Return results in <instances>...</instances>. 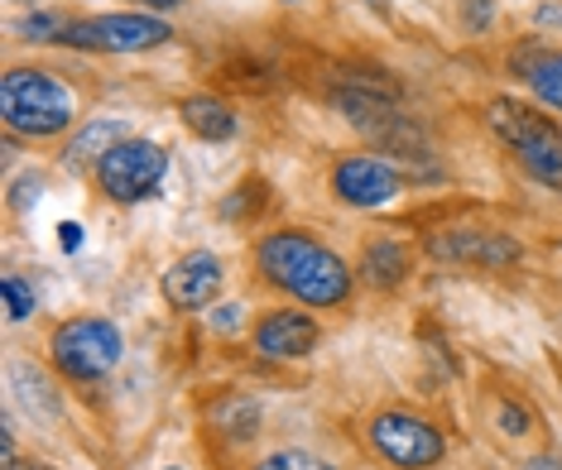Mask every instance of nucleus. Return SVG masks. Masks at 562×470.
<instances>
[{"label":"nucleus","mask_w":562,"mask_h":470,"mask_svg":"<svg viewBox=\"0 0 562 470\" xmlns=\"http://www.w3.org/2000/svg\"><path fill=\"white\" fill-rule=\"evenodd\" d=\"M260 270L270 284H279L293 298H303L308 308H337V302L351 294L347 264L303 231H279V236L265 240Z\"/></svg>","instance_id":"1"},{"label":"nucleus","mask_w":562,"mask_h":470,"mask_svg":"<svg viewBox=\"0 0 562 470\" xmlns=\"http://www.w3.org/2000/svg\"><path fill=\"white\" fill-rule=\"evenodd\" d=\"M0 121L15 135H58L72 121V92L48 72L15 68L0 82Z\"/></svg>","instance_id":"2"},{"label":"nucleus","mask_w":562,"mask_h":470,"mask_svg":"<svg viewBox=\"0 0 562 470\" xmlns=\"http://www.w3.org/2000/svg\"><path fill=\"white\" fill-rule=\"evenodd\" d=\"M491 125H495V135H501L505 145L524 159V169H529L533 177L562 183V135L539 116V111H529V106H519V101L501 96L491 106Z\"/></svg>","instance_id":"3"},{"label":"nucleus","mask_w":562,"mask_h":470,"mask_svg":"<svg viewBox=\"0 0 562 470\" xmlns=\"http://www.w3.org/2000/svg\"><path fill=\"white\" fill-rule=\"evenodd\" d=\"M54 360L68 379H101L121 360V332L101 317H78L54 332Z\"/></svg>","instance_id":"4"},{"label":"nucleus","mask_w":562,"mask_h":470,"mask_svg":"<svg viewBox=\"0 0 562 470\" xmlns=\"http://www.w3.org/2000/svg\"><path fill=\"white\" fill-rule=\"evenodd\" d=\"M164 169H169V159H164L159 145H149V139H121V145L97 163V177L116 202H139L159 187Z\"/></svg>","instance_id":"5"},{"label":"nucleus","mask_w":562,"mask_h":470,"mask_svg":"<svg viewBox=\"0 0 562 470\" xmlns=\"http://www.w3.org/2000/svg\"><path fill=\"white\" fill-rule=\"evenodd\" d=\"M169 24L155 15H92L68 24V39L72 48H97V54H139V48H155L169 39Z\"/></svg>","instance_id":"6"},{"label":"nucleus","mask_w":562,"mask_h":470,"mask_svg":"<svg viewBox=\"0 0 562 470\" xmlns=\"http://www.w3.org/2000/svg\"><path fill=\"white\" fill-rule=\"evenodd\" d=\"M370 442H375L394 466H408V470L442 461L438 427H428L424 417H408V413H380L375 423H370Z\"/></svg>","instance_id":"7"},{"label":"nucleus","mask_w":562,"mask_h":470,"mask_svg":"<svg viewBox=\"0 0 562 470\" xmlns=\"http://www.w3.org/2000/svg\"><path fill=\"white\" fill-rule=\"evenodd\" d=\"M331 187H337L341 202H351V207H385V202L400 197L404 177L394 173L385 159L356 154V159H341L337 163V173H331Z\"/></svg>","instance_id":"8"},{"label":"nucleus","mask_w":562,"mask_h":470,"mask_svg":"<svg viewBox=\"0 0 562 470\" xmlns=\"http://www.w3.org/2000/svg\"><path fill=\"white\" fill-rule=\"evenodd\" d=\"M164 294H169L173 308H202L222 294V264L212 255H188L178 260L169 274H164Z\"/></svg>","instance_id":"9"},{"label":"nucleus","mask_w":562,"mask_h":470,"mask_svg":"<svg viewBox=\"0 0 562 470\" xmlns=\"http://www.w3.org/2000/svg\"><path fill=\"white\" fill-rule=\"evenodd\" d=\"M313 341H317V326L308 312H274L255 332V346L265 355H274V360H293V355L313 351Z\"/></svg>","instance_id":"10"},{"label":"nucleus","mask_w":562,"mask_h":470,"mask_svg":"<svg viewBox=\"0 0 562 470\" xmlns=\"http://www.w3.org/2000/svg\"><path fill=\"white\" fill-rule=\"evenodd\" d=\"M432 255L442 260H467V264H515L519 260V245L505 236H476V231H452V236H438L432 240Z\"/></svg>","instance_id":"11"},{"label":"nucleus","mask_w":562,"mask_h":470,"mask_svg":"<svg viewBox=\"0 0 562 470\" xmlns=\"http://www.w3.org/2000/svg\"><path fill=\"white\" fill-rule=\"evenodd\" d=\"M337 106L347 111V121L356 125V130H370V135H380V130H400V116L385 106L380 96H370V92H337Z\"/></svg>","instance_id":"12"},{"label":"nucleus","mask_w":562,"mask_h":470,"mask_svg":"<svg viewBox=\"0 0 562 470\" xmlns=\"http://www.w3.org/2000/svg\"><path fill=\"white\" fill-rule=\"evenodd\" d=\"M121 139H125V121H92L82 135H72V145H68V154L63 159L68 163H92L97 159L101 163L111 149L121 145Z\"/></svg>","instance_id":"13"},{"label":"nucleus","mask_w":562,"mask_h":470,"mask_svg":"<svg viewBox=\"0 0 562 470\" xmlns=\"http://www.w3.org/2000/svg\"><path fill=\"white\" fill-rule=\"evenodd\" d=\"M183 121H188V130H198L202 139H232L236 135V116L216 96H188Z\"/></svg>","instance_id":"14"},{"label":"nucleus","mask_w":562,"mask_h":470,"mask_svg":"<svg viewBox=\"0 0 562 470\" xmlns=\"http://www.w3.org/2000/svg\"><path fill=\"white\" fill-rule=\"evenodd\" d=\"M408 274V255L400 245H394V240H380V245H370L366 250V278L370 284H400V278Z\"/></svg>","instance_id":"15"},{"label":"nucleus","mask_w":562,"mask_h":470,"mask_svg":"<svg viewBox=\"0 0 562 470\" xmlns=\"http://www.w3.org/2000/svg\"><path fill=\"white\" fill-rule=\"evenodd\" d=\"M533 82V92H539L548 106L562 111V54H533V68H524Z\"/></svg>","instance_id":"16"},{"label":"nucleus","mask_w":562,"mask_h":470,"mask_svg":"<svg viewBox=\"0 0 562 470\" xmlns=\"http://www.w3.org/2000/svg\"><path fill=\"white\" fill-rule=\"evenodd\" d=\"M0 294H5V312L15 317V322H20V317H30V312H34V288L24 284L20 274H5V278H0Z\"/></svg>","instance_id":"17"},{"label":"nucleus","mask_w":562,"mask_h":470,"mask_svg":"<svg viewBox=\"0 0 562 470\" xmlns=\"http://www.w3.org/2000/svg\"><path fill=\"white\" fill-rule=\"evenodd\" d=\"M216 417H222V423H232L236 417V437H250L255 432V423H260V409H255V403H246V399H232V403H222V409H216Z\"/></svg>","instance_id":"18"},{"label":"nucleus","mask_w":562,"mask_h":470,"mask_svg":"<svg viewBox=\"0 0 562 470\" xmlns=\"http://www.w3.org/2000/svg\"><path fill=\"white\" fill-rule=\"evenodd\" d=\"M260 470H323L313 461V456H303V451H274V456H265Z\"/></svg>","instance_id":"19"},{"label":"nucleus","mask_w":562,"mask_h":470,"mask_svg":"<svg viewBox=\"0 0 562 470\" xmlns=\"http://www.w3.org/2000/svg\"><path fill=\"white\" fill-rule=\"evenodd\" d=\"M20 34H30V39H48V34H68V24L54 20V15H30L20 24Z\"/></svg>","instance_id":"20"},{"label":"nucleus","mask_w":562,"mask_h":470,"mask_svg":"<svg viewBox=\"0 0 562 470\" xmlns=\"http://www.w3.org/2000/svg\"><path fill=\"white\" fill-rule=\"evenodd\" d=\"M58 240H63V250H68V255H72V250H82V226L63 221V226H58Z\"/></svg>","instance_id":"21"},{"label":"nucleus","mask_w":562,"mask_h":470,"mask_svg":"<svg viewBox=\"0 0 562 470\" xmlns=\"http://www.w3.org/2000/svg\"><path fill=\"white\" fill-rule=\"evenodd\" d=\"M501 417H505V432H515V437H519V432H524V427H529V417H524L519 409H509V403H505V409H501Z\"/></svg>","instance_id":"22"},{"label":"nucleus","mask_w":562,"mask_h":470,"mask_svg":"<svg viewBox=\"0 0 562 470\" xmlns=\"http://www.w3.org/2000/svg\"><path fill=\"white\" fill-rule=\"evenodd\" d=\"M524 470H562V461H553V456H533Z\"/></svg>","instance_id":"23"},{"label":"nucleus","mask_w":562,"mask_h":470,"mask_svg":"<svg viewBox=\"0 0 562 470\" xmlns=\"http://www.w3.org/2000/svg\"><path fill=\"white\" fill-rule=\"evenodd\" d=\"M145 5H155V10H173L178 0H145Z\"/></svg>","instance_id":"24"},{"label":"nucleus","mask_w":562,"mask_h":470,"mask_svg":"<svg viewBox=\"0 0 562 470\" xmlns=\"http://www.w3.org/2000/svg\"><path fill=\"white\" fill-rule=\"evenodd\" d=\"M10 470H48V466H40V461H24V466H10Z\"/></svg>","instance_id":"25"},{"label":"nucleus","mask_w":562,"mask_h":470,"mask_svg":"<svg viewBox=\"0 0 562 470\" xmlns=\"http://www.w3.org/2000/svg\"><path fill=\"white\" fill-rule=\"evenodd\" d=\"M289 5H299V0H289Z\"/></svg>","instance_id":"26"},{"label":"nucleus","mask_w":562,"mask_h":470,"mask_svg":"<svg viewBox=\"0 0 562 470\" xmlns=\"http://www.w3.org/2000/svg\"><path fill=\"white\" fill-rule=\"evenodd\" d=\"M169 470H178V466H169Z\"/></svg>","instance_id":"27"}]
</instances>
